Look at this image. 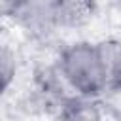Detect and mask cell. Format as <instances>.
I'll return each mask as SVG.
<instances>
[{"label": "cell", "instance_id": "3", "mask_svg": "<svg viewBox=\"0 0 121 121\" xmlns=\"http://www.w3.org/2000/svg\"><path fill=\"white\" fill-rule=\"evenodd\" d=\"M57 121H102V112L91 96H72L60 104Z\"/></svg>", "mask_w": 121, "mask_h": 121}, {"label": "cell", "instance_id": "6", "mask_svg": "<svg viewBox=\"0 0 121 121\" xmlns=\"http://www.w3.org/2000/svg\"><path fill=\"white\" fill-rule=\"evenodd\" d=\"M4 4H6V8H9V6L13 4V0H4Z\"/></svg>", "mask_w": 121, "mask_h": 121}, {"label": "cell", "instance_id": "5", "mask_svg": "<svg viewBox=\"0 0 121 121\" xmlns=\"http://www.w3.org/2000/svg\"><path fill=\"white\" fill-rule=\"evenodd\" d=\"M15 76H17L15 55H13V51L8 45L0 43V96L6 95V91L11 87Z\"/></svg>", "mask_w": 121, "mask_h": 121}, {"label": "cell", "instance_id": "4", "mask_svg": "<svg viewBox=\"0 0 121 121\" xmlns=\"http://www.w3.org/2000/svg\"><path fill=\"white\" fill-rule=\"evenodd\" d=\"M96 47L102 59L108 89H119L121 87V42L104 40V42H98Z\"/></svg>", "mask_w": 121, "mask_h": 121}, {"label": "cell", "instance_id": "1", "mask_svg": "<svg viewBox=\"0 0 121 121\" xmlns=\"http://www.w3.org/2000/svg\"><path fill=\"white\" fill-rule=\"evenodd\" d=\"M59 72L64 83L79 96L96 98L108 91L106 74L96 43L79 42L66 47L59 59Z\"/></svg>", "mask_w": 121, "mask_h": 121}, {"label": "cell", "instance_id": "2", "mask_svg": "<svg viewBox=\"0 0 121 121\" xmlns=\"http://www.w3.org/2000/svg\"><path fill=\"white\" fill-rule=\"evenodd\" d=\"M8 11L23 30L36 36L60 28V0H13Z\"/></svg>", "mask_w": 121, "mask_h": 121}]
</instances>
